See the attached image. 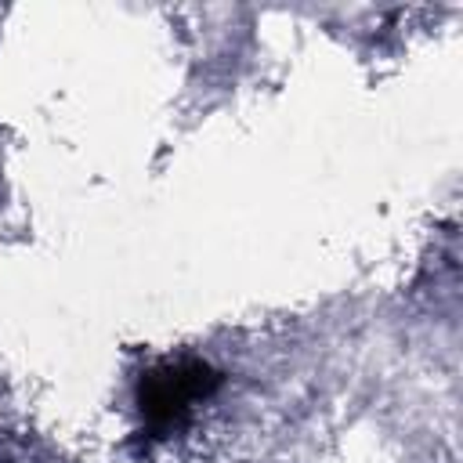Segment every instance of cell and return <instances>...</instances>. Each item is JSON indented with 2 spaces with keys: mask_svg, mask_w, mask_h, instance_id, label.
Segmentation results:
<instances>
[{
  "mask_svg": "<svg viewBox=\"0 0 463 463\" xmlns=\"http://www.w3.org/2000/svg\"><path fill=\"white\" fill-rule=\"evenodd\" d=\"M221 376L199 358H174L148 369L137 383V409L152 434H170L181 427L213 391Z\"/></svg>",
  "mask_w": 463,
  "mask_h": 463,
  "instance_id": "obj_1",
  "label": "cell"
}]
</instances>
